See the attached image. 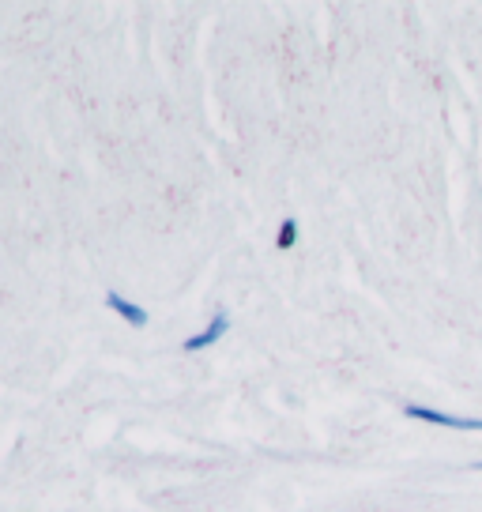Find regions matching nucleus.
<instances>
[{"mask_svg":"<svg viewBox=\"0 0 482 512\" xmlns=\"http://www.w3.org/2000/svg\"><path fill=\"white\" fill-rule=\"evenodd\" d=\"M403 415L415 418V422H430V426H445V430L482 433V418L449 415V411H434V407H422V403H407V407H403Z\"/></svg>","mask_w":482,"mask_h":512,"instance_id":"1","label":"nucleus"},{"mask_svg":"<svg viewBox=\"0 0 482 512\" xmlns=\"http://www.w3.org/2000/svg\"><path fill=\"white\" fill-rule=\"evenodd\" d=\"M226 332H230V317H226V313H215V317H211L208 324L196 332V336H189L185 343H181V351H185V354L208 351V347H215V343H219Z\"/></svg>","mask_w":482,"mask_h":512,"instance_id":"2","label":"nucleus"},{"mask_svg":"<svg viewBox=\"0 0 482 512\" xmlns=\"http://www.w3.org/2000/svg\"><path fill=\"white\" fill-rule=\"evenodd\" d=\"M106 309H113L121 320H129L132 328H144L147 320H151L144 305L129 302V298H125V294H117V290H106Z\"/></svg>","mask_w":482,"mask_h":512,"instance_id":"3","label":"nucleus"},{"mask_svg":"<svg viewBox=\"0 0 482 512\" xmlns=\"http://www.w3.org/2000/svg\"><path fill=\"white\" fill-rule=\"evenodd\" d=\"M294 241H298V219H283L279 223V238H275V249H294Z\"/></svg>","mask_w":482,"mask_h":512,"instance_id":"4","label":"nucleus"},{"mask_svg":"<svg viewBox=\"0 0 482 512\" xmlns=\"http://www.w3.org/2000/svg\"><path fill=\"white\" fill-rule=\"evenodd\" d=\"M471 471H482V464H471Z\"/></svg>","mask_w":482,"mask_h":512,"instance_id":"5","label":"nucleus"}]
</instances>
